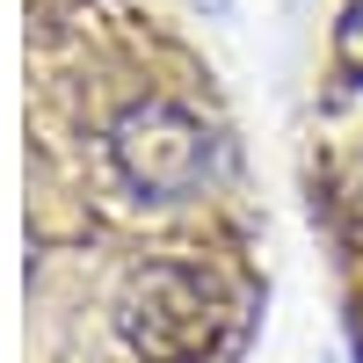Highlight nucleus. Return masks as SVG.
<instances>
[{
  "instance_id": "1",
  "label": "nucleus",
  "mask_w": 363,
  "mask_h": 363,
  "mask_svg": "<svg viewBox=\"0 0 363 363\" xmlns=\"http://www.w3.org/2000/svg\"><path fill=\"white\" fill-rule=\"evenodd\" d=\"M262 306L240 153L131 0H29L22 363H240Z\"/></svg>"
}]
</instances>
